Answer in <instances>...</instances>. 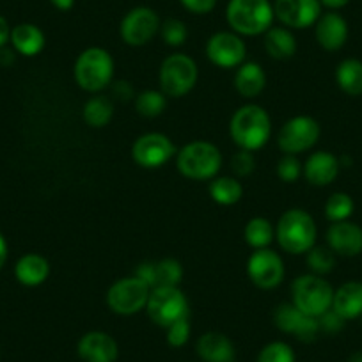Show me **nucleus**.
I'll return each instance as SVG.
<instances>
[{
	"label": "nucleus",
	"mask_w": 362,
	"mask_h": 362,
	"mask_svg": "<svg viewBox=\"0 0 362 362\" xmlns=\"http://www.w3.org/2000/svg\"><path fill=\"white\" fill-rule=\"evenodd\" d=\"M229 135L238 149L257 151L263 148L272 135V119L263 107L247 103L233 114L229 121Z\"/></svg>",
	"instance_id": "nucleus-1"
},
{
	"label": "nucleus",
	"mask_w": 362,
	"mask_h": 362,
	"mask_svg": "<svg viewBox=\"0 0 362 362\" xmlns=\"http://www.w3.org/2000/svg\"><path fill=\"white\" fill-rule=\"evenodd\" d=\"M318 228L311 215L302 208H291L279 217L276 240L288 254H305L316 245Z\"/></svg>",
	"instance_id": "nucleus-2"
},
{
	"label": "nucleus",
	"mask_w": 362,
	"mask_h": 362,
	"mask_svg": "<svg viewBox=\"0 0 362 362\" xmlns=\"http://www.w3.org/2000/svg\"><path fill=\"white\" fill-rule=\"evenodd\" d=\"M176 167L181 176L194 181H211L222 167V153L215 144L194 141L176 153Z\"/></svg>",
	"instance_id": "nucleus-3"
},
{
	"label": "nucleus",
	"mask_w": 362,
	"mask_h": 362,
	"mask_svg": "<svg viewBox=\"0 0 362 362\" xmlns=\"http://www.w3.org/2000/svg\"><path fill=\"white\" fill-rule=\"evenodd\" d=\"M226 18L238 36H259L270 29L276 13L270 0H229Z\"/></svg>",
	"instance_id": "nucleus-4"
},
{
	"label": "nucleus",
	"mask_w": 362,
	"mask_h": 362,
	"mask_svg": "<svg viewBox=\"0 0 362 362\" xmlns=\"http://www.w3.org/2000/svg\"><path fill=\"white\" fill-rule=\"evenodd\" d=\"M114 68V57L105 48L90 47L76 57L73 76L80 89L87 93H100L112 82Z\"/></svg>",
	"instance_id": "nucleus-5"
},
{
	"label": "nucleus",
	"mask_w": 362,
	"mask_h": 362,
	"mask_svg": "<svg viewBox=\"0 0 362 362\" xmlns=\"http://www.w3.org/2000/svg\"><path fill=\"white\" fill-rule=\"evenodd\" d=\"M199 78V68L196 61L187 54H173L160 64V90L167 98L187 96L196 87Z\"/></svg>",
	"instance_id": "nucleus-6"
},
{
	"label": "nucleus",
	"mask_w": 362,
	"mask_h": 362,
	"mask_svg": "<svg viewBox=\"0 0 362 362\" xmlns=\"http://www.w3.org/2000/svg\"><path fill=\"white\" fill-rule=\"evenodd\" d=\"M334 290L329 281L315 274H304L291 283V304L304 315L320 318L332 308Z\"/></svg>",
	"instance_id": "nucleus-7"
},
{
	"label": "nucleus",
	"mask_w": 362,
	"mask_h": 362,
	"mask_svg": "<svg viewBox=\"0 0 362 362\" xmlns=\"http://www.w3.org/2000/svg\"><path fill=\"white\" fill-rule=\"evenodd\" d=\"M144 311L155 325L167 329L180 320L189 318L190 304L180 286H158L149 293Z\"/></svg>",
	"instance_id": "nucleus-8"
},
{
	"label": "nucleus",
	"mask_w": 362,
	"mask_h": 362,
	"mask_svg": "<svg viewBox=\"0 0 362 362\" xmlns=\"http://www.w3.org/2000/svg\"><path fill=\"white\" fill-rule=\"evenodd\" d=\"M149 293H151V288L137 276L123 277L107 290V308L119 316L137 315L146 309Z\"/></svg>",
	"instance_id": "nucleus-9"
},
{
	"label": "nucleus",
	"mask_w": 362,
	"mask_h": 362,
	"mask_svg": "<svg viewBox=\"0 0 362 362\" xmlns=\"http://www.w3.org/2000/svg\"><path fill=\"white\" fill-rule=\"evenodd\" d=\"M322 128L311 116H295L283 124L277 134V146L284 155H295L309 151L318 142Z\"/></svg>",
	"instance_id": "nucleus-10"
},
{
	"label": "nucleus",
	"mask_w": 362,
	"mask_h": 362,
	"mask_svg": "<svg viewBox=\"0 0 362 362\" xmlns=\"http://www.w3.org/2000/svg\"><path fill=\"white\" fill-rule=\"evenodd\" d=\"M177 148L170 137L160 132L141 135L132 146V158L142 169H160L176 156Z\"/></svg>",
	"instance_id": "nucleus-11"
},
{
	"label": "nucleus",
	"mask_w": 362,
	"mask_h": 362,
	"mask_svg": "<svg viewBox=\"0 0 362 362\" xmlns=\"http://www.w3.org/2000/svg\"><path fill=\"white\" fill-rule=\"evenodd\" d=\"M284 261L276 250L257 249L247 259V276L259 290H274L284 281Z\"/></svg>",
	"instance_id": "nucleus-12"
},
{
	"label": "nucleus",
	"mask_w": 362,
	"mask_h": 362,
	"mask_svg": "<svg viewBox=\"0 0 362 362\" xmlns=\"http://www.w3.org/2000/svg\"><path fill=\"white\" fill-rule=\"evenodd\" d=\"M160 25L162 22L151 8H134L121 20V40L130 47H144L158 34Z\"/></svg>",
	"instance_id": "nucleus-13"
},
{
	"label": "nucleus",
	"mask_w": 362,
	"mask_h": 362,
	"mask_svg": "<svg viewBox=\"0 0 362 362\" xmlns=\"http://www.w3.org/2000/svg\"><path fill=\"white\" fill-rule=\"evenodd\" d=\"M206 57L222 69L238 68L245 62L247 47L236 33H215L206 43Z\"/></svg>",
	"instance_id": "nucleus-14"
},
{
	"label": "nucleus",
	"mask_w": 362,
	"mask_h": 362,
	"mask_svg": "<svg viewBox=\"0 0 362 362\" xmlns=\"http://www.w3.org/2000/svg\"><path fill=\"white\" fill-rule=\"evenodd\" d=\"M274 323L284 334H291L302 343H311L320 334L318 318L304 315L291 302L279 304L274 311Z\"/></svg>",
	"instance_id": "nucleus-15"
},
{
	"label": "nucleus",
	"mask_w": 362,
	"mask_h": 362,
	"mask_svg": "<svg viewBox=\"0 0 362 362\" xmlns=\"http://www.w3.org/2000/svg\"><path fill=\"white\" fill-rule=\"evenodd\" d=\"M276 18L288 29H308L322 16L320 0H276Z\"/></svg>",
	"instance_id": "nucleus-16"
},
{
	"label": "nucleus",
	"mask_w": 362,
	"mask_h": 362,
	"mask_svg": "<svg viewBox=\"0 0 362 362\" xmlns=\"http://www.w3.org/2000/svg\"><path fill=\"white\" fill-rule=\"evenodd\" d=\"M76 354L83 362H116L119 346L110 334L103 330H90L78 339Z\"/></svg>",
	"instance_id": "nucleus-17"
},
{
	"label": "nucleus",
	"mask_w": 362,
	"mask_h": 362,
	"mask_svg": "<svg viewBox=\"0 0 362 362\" xmlns=\"http://www.w3.org/2000/svg\"><path fill=\"white\" fill-rule=\"evenodd\" d=\"M327 247L337 256H358L362 252V228L350 221L332 222L327 229Z\"/></svg>",
	"instance_id": "nucleus-18"
},
{
	"label": "nucleus",
	"mask_w": 362,
	"mask_h": 362,
	"mask_svg": "<svg viewBox=\"0 0 362 362\" xmlns=\"http://www.w3.org/2000/svg\"><path fill=\"white\" fill-rule=\"evenodd\" d=\"M304 169H302V176L308 180V183L315 187H327L330 185L337 177L341 169V163L337 156H334L329 151H316L309 155L305 160Z\"/></svg>",
	"instance_id": "nucleus-19"
},
{
	"label": "nucleus",
	"mask_w": 362,
	"mask_h": 362,
	"mask_svg": "<svg viewBox=\"0 0 362 362\" xmlns=\"http://www.w3.org/2000/svg\"><path fill=\"white\" fill-rule=\"evenodd\" d=\"M316 25V41L327 52H337L344 47L348 40V23L337 13H327L318 18Z\"/></svg>",
	"instance_id": "nucleus-20"
},
{
	"label": "nucleus",
	"mask_w": 362,
	"mask_h": 362,
	"mask_svg": "<svg viewBox=\"0 0 362 362\" xmlns=\"http://www.w3.org/2000/svg\"><path fill=\"white\" fill-rule=\"evenodd\" d=\"M197 355L203 362H236V348L222 332H204L196 344Z\"/></svg>",
	"instance_id": "nucleus-21"
},
{
	"label": "nucleus",
	"mask_w": 362,
	"mask_h": 362,
	"mask_svg": "<svg viewBox=\"0 0 362 362\" xmlns=\"http://www.w3.org/2000/svg\"><path fill=\"white\" fill-rule=\"evenodd\" d=\"M267 87V73L259 62L245 61L236 68L235 89L242 98L254 100Z\"/></svg>",
	"instance_id": "nucleus-22"
},
{
	"label": "nucleus",
	"mask_w": 362,
	"mask_h": 362,
	"mask_svg": "<svg viewBox=\"0 0 362 362\" xmlns=\"http://www.w3.org/2000/svg\"><path fill=\"white\" fill-rule=\"evenodd\" d=\"M332 309L344 320H355L362 316V283L348 281L334 291Z\"/></svg>",
	"instance_id": "nucleus-23"
},
{
	"label": "nucleus",
	"mask_w": 362,
	"mask_h": 362,
	"mask_svg": "<svg viewBox=\"0 0 362 362\" xmlns=\"http://www.w3.org/2000/svg\"><path fill=\"white\" fill-rule=\"evenodd\" d=\"M15 276L20 284L27 288L41 286L50 276V263L40 254H25L15 267Z\"/></svg>",
	"instance_id": "nucleus-24"
},
{
	"label": "nucleus",
	"mask_w": 362,
	"mask_h": 362,
	"mask_svg": "<svg viewBox=\"0 0 362 362\" xmlns=\"http://www.w3.org/2000/svg\"><path fill=\"white\" fill-rule=\"evenodd\" d=\"M264 50L276 61H286L297 54V37L288 27H270L264 33Z\"/></svg>",
	"instance_id": "nucleus-25"
},
{
	"label": "nucleus",
	"mask_w": 362,
	"mask_h": 362,
	"mask_svg": "<svg viewBox=\"0 0 362 362\" xmlns=\"http://www.w3.org/2000/svg\"><path fill=\"white\" fill-rule=\"evenodd\" d=\"M9 41L18 54L25 55V57H34L43 52L47 40L40 27L33 25V23H20L15 29H11Z\"/></svg>",
	"instance_id": "nucleus-26"
},
{
	"label": "nucleus",
	"mask_w": 362,
	"mask_h": 362,
	"mask_svg": "<svg viewBox=\"0 0 362 362\" xmlns=\"http://www.w3.org/2000/svg\"><path fill=\"white\" fill-rule=\"evenodd\" d=\"M336 82L348 96H362V61L344 59L336 69Z\"/></svg>",
	"instance_id": "nucleus-27"
},
{
	"label": "nucleus",
	"mask_w": 362,
	"mask_h": 362,
	"mask_svg": "<svg viewBox=\"0 0 362 362\" xmlns=\"http://www.w3.org/2000/svg\"><path fill=\"white\" fill-rule=\"evenodd\" d=\"M208 192H210L211 199L221 206H233L242 199L243 187L236 177L217 176L210 181Z\"/></svg>",
	"instance_id": "nucleus-28"
},
{
	"label": "nucleus",
	"mask_w": 362,
	"mask_h": 362,
	"mask_svg": "<svg viewBox=\"0 0 362 362\" xmlns=\"http://www.w3.org/2000/svg\"><path fill=\"white\" fill-rule=\"evenodd\" d=\"M114 116V103L107 96H90L82 110V117L90 128H103Z\"/></svg>",
	"instance_id": "nucleus-29"
},
{
	"label": "nucleus",
	"mask_w": 362,
	"mask_h": 362,
	"mask_svg": "<svg viewBox=\"0 0 362 362\" xmlns=\"http://www.w3.org/2000/svg\"><path fill=\"white\" fill-rule=\"evenodd\" d=\"M243 238L250 249H267L276 238V228L264 217L250 218L243 229Z\"/></svg>",
	"instance_id": "nucleus-30"
},
{
	"label": "nucleus",
	"mask_w": 362,
	"mask_h": 362,
	"mask_svg": "<svg viewBox=\"0 0 362 362\" xmlns=\"http://www.w3.org/2000/svg\"><path fill=\"white\" fill-rule=\"evenodd\" d=\"M167 107V96L160 89H146L135 96V110L142 117H158Z\"/></svg>",
	"instance_id": "nucleus-31"
},
{
	"label": "nucleus",
	"mask_w": 362,
	"mask_h": 362,
	"mask_svg": "<svg viewBox=\"0 0 362 362\" xmlns=\"http://www.w3.org/2000/svg\"><path fill=\"white\" fill-rule=\"evenodd\" d=\"M153 270H155V288L180 286L183 279V264L174 257L153 261Z\"/></svg>",
	"instance_id": "nucleus-32"
},
{
	"label": "nucleus",
	"mask_w": 362,
	"mask_h": 362,
	"mask_svg": "<svg viewBox=\"0 0 362 362\" xmlns=\"http://www.w3.org/2000/svg\"><path fill=\"white\" fill-rule=\"evenodd\" d=\"M305 264L309 267L311 274L315 276H327L334 270L336 264V254L329 249V247L315 245L305 252Z\"/></svg>",
	"instance_id": "nucleus-33"
},
{
	"label": "nucleus",
	"mask_w": 362,
	"mask_h": 362,
	"mask_svg": "<svg viewBox=\"0 0 362 362\" xmlns=\"http://www.w3.org/2000/svg\"><path fill=\"white\" fill-rule=\"evenodd\" d=\"M354 199L346 192H336L327 199L325 203V217L330 222L348 221L354 214Z\"/></svg>",
	"instance_id": "nucleus-34"
},
{
	"label": "nucleus",
	"mask_w": 362,
	"mask_h": 362,
	"mask_svg": "<svg viewBox=\"0 0 362 362\" xmlns=\"http://www.w3.org/2000/svg\"><path fill=\"white\" fill-rule=\"evenodd\" d=\"M256 362H297V355L284 341H272L261 348Z\"/></svg>",
	"instance_id": "nucleus-35"
},
{
	"label": "nucleus",
	"mask_w": 362,
	"mask_h": 362,
	"mask_svg": "<svg viewBox=\"0 0 362 362\" xmlns=\"http://www.w3.org/2000/svg\"><path fill=\"white\" fill-rule=\"evenodd\" d=\"M160 36H162V41L167 45V47L177 48L181 45H185L187 40H189V29L181 20L177 18H169L160 25Z\"/></svg>",
	"instance_id": "nucleus-36"
},
{
	"label": "nucleus",
	"mask_w": 362,
	"mask_h": 362,
	"mask_svg": "<svg viewBox=\"0 0 362 362\" xmlns=\"http://www.w3.org/2000/svg\"><path fill=\"white\" fill-rule=\"evenodd\" d=\"M302 169H304V167H302L300 160H298L297 156L284 155L283 158L277 162L276 174L281 181H284V183H295V181H298V177L302 176Z\"/></svg>",
	"instance_id": "nucleus-37"
},
{
	"label": "nucleus",
	"mask_w": 362,
	"mask_h": 362,
	"mask_svg": "<svg viewBox=\"0 0 362 362\" xmlns=\"http://www.w3.org/2000/svg\"><path fill=\"white\" fill-rule=\"evenodd\" d=\"M167 343L173 348H181L185 346L190 339V334H192V327H190V320H180V322L173 323L170 327H167Z\"/></svg>",
	"instance_id": "nucleus-38"
},
{
	"label": "nucleus",
	"mask_w": 362,
	"mask_h": 362,
	"mask_svg": "<svg viewBox=\"0 0 362 362\" xmlns=\"http://www.w3.org/2000/svg\"><path fill=\"white\" fill-rule=\"evenodd\" d=\"M231 169L238 177L250 176V174L254 173V169H256V158H254V153L247 151V149H238L231 158Z\"/></svg>",
	"instance_id": "nucleus-39"
},
{
	"label": "nucleus",
	"mask_w": 362,
	"mask_h": 362,
	"mask_svg": "<svg viewBox=\"0 0 362 362\" xmlns=\"http://www.w3.org/2000/svg\"><path fill=\"white\" fill-rule=\"evenodd\" d=\"M318 323H320V332L337 334L344 329V325H346V320H344L343 316L337 315V313L330 308L329 311H325L322 316H320Z\"/></svg>",
	"instance_id": "nucleus-40"
},
{
	"label": "nucleus",
	"mask_w": 362,
	"mask_h": 362,
	"mask_svg": "<svg viewBox=\"0 0 362 362\" xmlns=\"http://www.w3.org/2000/svg\"><path fill=\"white\" fill-rule=\"evenodd\" d=\"M181 6L194 15H208L215 9L217 0H180Z\"/></svg>",
	"instance_id": "nucleus-41"
},
{
	"label": "nucleus",
	"mask_w": 362,
	"mask_h": 362,
	"mask_svg": "<svg viewBox=\"0 0 362 362\" xmlns=\"http://www.w3.org/2000/svg\"><path fill=\"white\" fill-rule=\"evenodd\" d=\"M112 95L119 102H132L135 100V89L128 80H117L112 86Z\"/></svg>",
	"instance_id": "nucleus-42"
},
{
	"label": "nucleus",
	"mask_w": 362,
	"mask_h": 362,
	"mask_svg": "<svg viewBox=\"0 0 362 362\" xmlns=\"http://www.w3.org/2000/svg\"><path fill=\"white\" fill-rule=\"evenodd\" d=\"M11 37V29H9V23L4 16L0 15V48H4L6 43Z\"/></svg>",
	"instance_id": "nucleus-43"
},
{
	"label": "nucleus",
	"mask_w": 362,
	"mask_h": 362,
	"mask_svg": "<svg viewBox=\"0 0 362 362\" xmlns=\"http://www.w3.org/2000/svg\"><path fill=\"white\" fill-rule=\"evenodd\" d=\"M350 0H320V4L329 9H341L348 4Z\"/></svg>",
	"instance_id": "nucleus-44"
},
{
	"label": "nucleus",
	"mask_w": 362,
	"mask_h": 362,
	"mask_svg": "<svg viewBox=\"0 0 362 362\" xmlns=\"http://www.w3.org/2000/svg\"><path fill=\"white\" fill-rule=\"evenodd\" d=\"M50 2L59 11H69L75 6V0H50Z\"/></svg>",
	"instance_id": "nucleus-45"
},
{
	"label": "nucleus",
	"mask_w": 362,
	"mask_h": 362,
	"mask_svg": "<svg viewBox=\"0 0 362 362\" xmlns=\"http://www.w3.org/2000/svg\"><path fill=\"white\" fill-rule=\"evenodd\" d=\"M6 259H8V242L2 235H0V268L4 267Z\"/></svg>",
	"instance_id": "nucleus-46"
},
{
	"label": "nucleus",
	"mask_w": 362,
	"mask_h": 362,
	"mask_svg": "<svg viewBox=\"0 0 362 362\" xmlns=\"http://www.w3.org/2000/svg\"><path fill=\"white\" fill-rule=\"evenodd\" d=\"M348 362H362V351H355V354L350 355Z\"/></svg>",
	"instance_id": "nucleus-47"
}]
</instances>
